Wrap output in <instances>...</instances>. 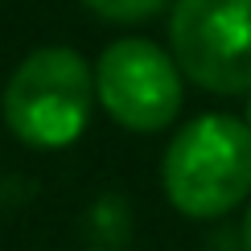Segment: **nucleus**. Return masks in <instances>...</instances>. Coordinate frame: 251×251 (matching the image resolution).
Wrapping results in <instances>:
<instances>
[{"label": "nucleus", "instance_id": "nucleus-4", "mask_svg": "<svg viewBox=\"0 0 251 251\" xmlns=\"http://www.w3.org/2000/svg\"><path fill=\"white\" fill-rule=\"evenodd\" d=\"M95 87L111 120L132 132L165 128L181 107V78L173 58L140 37H124L103 50Z\"/></svg>", "mask_w": 251, "mask_h": 251}, {"label": "nucleus", "instance_id": "nucleus-6", "mask_svg": "<svg viewBox=\"0 0 251 251\" xmlns=\"http://www.w3.org/2000/svg\"><path fill=\"white\" fill-rule=\"evenodd\" d=\"M243 247L251 251V210H247V223H243Z\"/></svg>", "mask_w": 251, "mask_h": 251}, {"label": "nucleus", "instance_id": "nucleus-1", "mask_svg": "<svg viewBox=\"0 0 251 251\" xmlns=\"http://www.w3.org/2000/svg\"><path fill=\"white\" fill-rule=\"evenodd\" d=\"M165 194L194 218H218L251 194V128L235 116H202L165 152Z\"/></svg>", "mask_w": 251, "mask_h": 251}, {"label": "nucleus", "instance_id": "nucleus-2", "mask_svg": "<svg viewBox=\"0 0 251 251\" xmlns=\"http://www.w3.org/2000/svg\"><path fill=\"white\" fill-rule=\"evenodd\" d=\"M91 70L75 50H37L17 66L4 91V120L25 144L62 149L87 128Z\"/></svg>", "mask_w": 251, "mask_h": 251}, {"label": "nucleus", "instance_id": "nucleus-3", "mask_svg": "<svg viewBox=\"0 0 251 251\" xmlns=\"http://www.w3.org/2000/svg\"><path fill=\"white\" fill-rule=\"evenodd\" d=\"M169 41L198 87L218 95L251 91V0H177Z\"/></svg>", "mask_w": 251, "mask_h": 251}, {"label": "nucleus", "instance_id": "nucleus-5", "mask_svg": "<svg viewBox=\"0 0 251 251\" xmlns=\"http://www.w3.org/2000/svg\"><path fill=\"white\" fill-rule=\"evenodd\" d=\"M87 8H95L99 17L107 21H140V17H152L165 8V0H82Z\"/></svg>", "mask_w": 251, "mask_h": 251}]
</instances>
